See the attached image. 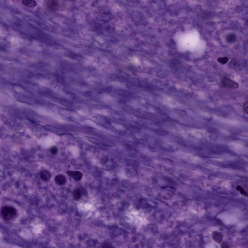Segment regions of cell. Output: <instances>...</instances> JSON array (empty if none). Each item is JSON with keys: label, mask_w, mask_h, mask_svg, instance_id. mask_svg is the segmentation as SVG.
<instances>
[{"label": "cell", "mask_w": 248, "mask_h": 248, "mask_svg": "<svg viewBox=\"0 0 248 248\" xmlns=\"http://www.w3.org/2000/svg\"><path fill=\"white\" fill-rule=\"evenodd\" d=\"M21 3L23 5L29 8L34 7L37 4L36 1L31 0H23L22 1Z\"/></svg>", "instance_id": "6"}, {"label": "cell", "mask_w": 248, "mask_h": 248, "mask_svg": "<svg viewBox=\"0 0 248 248\" xmlns=\"http://www.w3.org/2000/svg\"><path fill=\"white\" fill-rule=\"evenodd\" d=\"M57 4V2L55 1L49 0L46 2V6L48 9L53 10L55 9Z\"/></svg>", "instance_id": "8"}, {"label": "cell", "mask_w": 248, "mask_h": 248, "mask_svg": "<svg viewBox=\"0 0 248 248\" xmlns=\"http://www.w3.org/2000/svg\"><path fill=\"white\" fill-rule=\"evenodd\" d=\"M229 60L228 57L226 56L223 57H220L217 59L218 61L222 64H225L227 63Z\"/></svg>", "instance_id": "11"}, {"label": "cell", "mask_w": 248, "mask_h": 248, "mask_svg": "<svg viewBox=\"0 0 248 248\" xmlns=\"http://www.w3.org/2000/svg\"><path fill=\"white\" fill-rule=\"evenodd\" d=\"M1 213L3 219L5 220L9 221L13 219L16 217L17 211L13 207L5 206L2 208Z\"/></svg>", "instance_id": "1"}, {"label": "cell", "mask_w": 248, "mask_h": 248, "mask_svg": "<svg viewBox=\"0 0 248 248\" xmlns=\"http://www.w3.org/2000/svg\"><path fill=\"white\" fill-rule=\"evenodd\" d=\"M67 173L70 176L77 181L80 180L82 177V173L79 171L69 170L67 172Z\"/></svg>", "instance_id": "3"}, {"label": "cell", "mask_w": 248, "mask_h": 248, "mask_svg": "<svg viewBox=\"0 0 248 248\" xmlns=\"http://www.w3.org/2000/svg\"><path fill=\"white\" fill-rule=\"evenodd\" d=\"M243 109L244 111L247 113H248V102H245L243 105Z\"/></svg>", "instance_id": "13"}, {"label": "cell", "mask_w": 248, "mask_h": 248, "mask_svg": "<svg viewBox=\"0 0 248 248\" xmlns=\"http://www.w3.org/2000/svg\"><path fill=\"white\" fill-rule=\"evenodd\" d=\"M212 236L213 240L217 243H220L223 239L222 234L220 232L216 231H214L213 232L212 234Z\"/></svg>", "instance_id": "4"}, {"label": "cell", "mask_w": 248, "mask_h": 248, "mask_svg": "<svg viewBox=\"0 0 248 248\" xmlns=\"http://www.w3.org/2000/svg\"><path fill=\"white\" fill-rule=\"evenodd\" d=\"M236 189L239 191L242 194L247 196L248 193L245 191L244 189L240 186H238L236 187Z\"/></svg>", "instance_id": "12"}, {"label": "cell", "mask_w": 248, "mask_h": 248, "mask_svg": "<svg viewBox=\"0 0 248 248\" xmlns=\"http://www.w3.org/2000/svg\"><path fill=\"white\" fill-rule=\"evenodd\" d=\"M73 197L75 200H78L80 199L81 197V191L79 188L75 189L73 192Z\"/></svg>", "instance_id": "9"}, {"label": "cell", "mask_w": 248, "mask_h": 248, "mask_svg": "<svg viewBox=\"0 0 248 248\" xmlns=\"http://www.w3.org/2000/svg\"><path fill=\"white\" fill-rule=\"evenodd\" d=\"M40 176L41 178L43 180L47 181L51 178V174L49 171L46 170H43L41 172Z\"/></svg>", "instance_id": "7"}, {"label": "cell", "mask_w": 248, "mask_h": 248, "mask_svg": "<svg viewBox=\"0 0 248 248\" xmlns=\"http://www.w3.org/2000/svg\"><path fill=\"white\" fill-rule=\"evenodd\" d=\"M239 63L235 58L232 59L229 63V66L232 68H235L239 66Z\"/></svg>", "instance_id": "10"}, {"label": "cell", "mask_w": 248, "mask_h": 248, "mask_svg": "<svg viewBox=\"0 0 248 248\" xmlns=\"http://www.w3.org/2000/svg\"><path fill=\"white\" fill-rule=\"evenodd\" d=\"M55 181L58 185H61L64 184L66 181L65 177L62 174L57 175L55 177Z\"/></svg>", "instance_id": "5"}, {"label": "cell", "mask_w": 248, "mask_h": 248, "mask_svg": "<svg viewBox=\"0 0 248 248\" xmlns=\"http://www.w3.org/2000/svg\"><path fill=\"white\" fill-rule=\"evenodd\" d=\"M221 247L222 248H229V245L227 243L224 242L222 244Z\"/></svg>", "instance_id": "15"}, {"label": "cell", "mask_w": 248, "mask_h": 248, "mask_svg": "<svg viewBox=\"0 0 248 248\" xmlns=\"http://www.w3.org/2000/svg\"><path fill=\"white\" fill-rule=\"evenodd\" d=\"M221 83L224 86L230 88H237L239 87L238 84L229 78L224 76L222 79Z\"/></svg>", "instance_id": "2"}, {"label": "cell", "mask_w": 248, "mask_h": 248, "mask_svg": "<svg viewBox=\"0 0 248 248\" xmlns=\"http://www.w3.org/2000/svg\"><path fill=\"white\" fill-rule=\"evenodd\" d=\"M57 151V148L55 147H53L51 149L50 152L52 154L54 155L56 153Z\"/></svg>", "instance_id": "14"}]
</instances>
